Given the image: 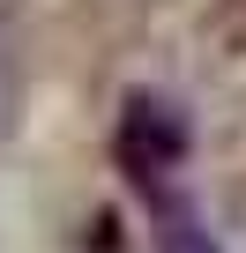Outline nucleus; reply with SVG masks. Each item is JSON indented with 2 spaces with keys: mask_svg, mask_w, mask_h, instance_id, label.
Segmentation results:
<instances>
[{
  "mask_svg": "<svg viewBox=\"0 0 246 253\" xmlns=\"http://www.w3.org/2000/svg\"><path fill=\"white\" fill-rule=\"evenodd\" d=\"M187 157V126L164 97H127V119H119V164L142 194H157Z\"/></svg>",
  "mask_w": 246,
  "mask_h": 253,
  "instance_id": "f257e3e1",
  "label": "nucleus"
},
{
  "mask_svg": "<svg viewBox=\"0 0 246 253\" xmlns=\"http://www.w3.org/2000/svg\"><path fill=\"white\" fill-rule=\"evenodd\" d=\"M149 201H157V253H216L209 231H201V216H194L172 186H157Z\"/></svg>",
  "mask_w": 246,
  "mask_h": 253,
  "instance_id": "f03ea898",
  "label": "nucleus"
}]
</instances>
